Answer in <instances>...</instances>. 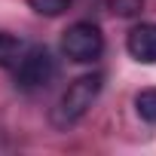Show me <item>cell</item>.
Wrapping results in <instances>:
<instances>
[{
  "label": "cell",
  "instance_id": "6",
  "mask_svg": "<svg viewBox=\"0 0 156 156\" xmlns=\"http://www.w3.org/2000/svg\"><path fill=\"white\" fill-rule=\"evenodd\" d=\"M135 110L144 122L156 126V89H141L135 95Z\"/></svg>",
  "mask_w": 156,
  "mask_h": 156
},
{
  "label": "cell",
  "instance_id": "3",
  "mask_svg": "<svg viewBox=\"0 0 156 156\" xmlns=\"http://www.w3.org/2000/svg\"><path fill=\"white\" fill-rule=\"evenodd\" d=\"M55 73H58V64H55L52 52L43 46H34V49L22 52V58L16 64V86L22 92H37L55 80Z\"/></svg>",
  "mask_w": 156,
  "mask_h": 156
},
{
  "label": "cell",
  "instance_id": "7",
  "mask_svg": "<svg viewBox=\"0 0 156 156\" xmlns=\"http://www.w3.org/2000/svg\"><path fill=\"white\" fill-rule=\"evenodd\" d=\"M107 9L119 19H135L144 12V0H107Z\"/></svg>",
  "mask_w": 156,
  "mask_h": 156
},
{
  "label": "cell",
  "instance_id": "1",
  "mask_svg": "<svg viewBox=\"0 0 156 156\" xmlns=\"http://www.w3.org/2000/svg\"><path fill=\"white\" fill-rule=\"evenodd\" d=\"M101 86H104V76L101 73H83L67 86V92L61 95L55 113H52V122L55 126H73L76 119H83L86 110L95 104V98L101 95Z\"/></svg>",
  "mask_w": 156,
  "mask_h": 156
},
{
  "label": "cell",
  "instance_id": "5",
  "mask_svg": "<svg viewBox=\"0 0 156 156\" xmlns=\"http://www.w3.org/2000/svg\"><path fill=\"white\" fill-rule=\"evenodd\" d=\"M19 58H22V40L0 31V67H16Z\"/></svg>",
  "mask_w": 156,
  "mask_h": 156
},
{
  "label": "cell",
  "instance_id": "4",
  "mask_svg": "<svg viewBox=\"0 0 156 156\" xmlns=\"http://www.w3.org/2000/svg\"><path fill=\"white\" fill-rule=\"evenodd\" d=\"M126 49L135 61L141 64H156V25L153 22H141L129 31L126 37Z\"/></svg>",
  "mask_w": 156,
  "mask_h": 156
},
{
  "label": "cell",
  "instance_id": "8",
  "mask_svg": "<svg viewBox=\"0 0 156 156\" xmlns=\"http://www.w3.org/2000/svg\"><path fill=\"white\" fill-rule=\"evenodd\" d=\"M28 6L40 16H61L70 6V0H28Z\"/></svg>",
  "mask_w": 156,
  "mask_h": 156
},
{
  "label": "cell",
  "instance_id": "2",
  "mask_svg": "<svg viewBox=\"0 0 156 156\" xmlns=\"http://www.w3.org/2000/svg\"><path fill=\"white\" fill-rule=\"evenodd\" d=\"M61 52L76 64H92L104 52V34L95 22H73L61 37Z\"/></svg>",
  "mask_w": 156,
  "mask_h": 156
}]
</instances>
